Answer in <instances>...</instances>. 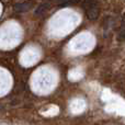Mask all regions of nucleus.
<instances>
[{"instance_id": "nucleus-4", "label": "nucleus", "mask_w": 125, "mask_h": 125, "mask_svg": "<svg viewBox=\"0 0 125 125\" xmlns=\"http://www.w3.org/2000/svg\"><path fill=\"white\" fill-rule=\"evenodd\" d=\"M52 1H55V2H65L67 0H52Z\"/></svg>"}, {"instance_id": "nucleus-1", "label": "nucleus", "mask_w": 125, "mask_h": 125, "mask_svg": "<svg viewBox=\"0 0 125 125\" xmlns=\"http://www.w3.org/2000/svg\"><path fill=\"white\" fill-rule=\"evenodd\" d=\"M83 9L87 13V17L90 20H95L99 15V7L97 0H84Z\"/></svg>"}, {"instance_id": "nucleus-2", "label": "nucleus", "mask_w": 125, "mask_h": 125, "mask_svg": "<svg viewBox=\"0 0 125 125\" xmlns=\"http://www.w3.org/2000/svg\"><path fill=\"white\" fill-rule=\"evenodd\" d=\"M33 7V2L31 1H24L17 3L14 6V11L15 12H26V11L31 10Z\"/></svg>"}, {"instance_id": "nucleus-3", "label": "nucleus", "mask_w": 125, "mask_h": 125, "mask_svg": "<svg viewBox=\"0 0 125 125\" xmlns=\"http://www.w3.org/2000/svg\"><path fill=\"white\" fill-rule=\"evenodd\" d=\"M51 9V6L48 3H43V4H40V7L36 9V14L37 15H43L47 12L48 10Z\"/></svg>"}]
</instances>
